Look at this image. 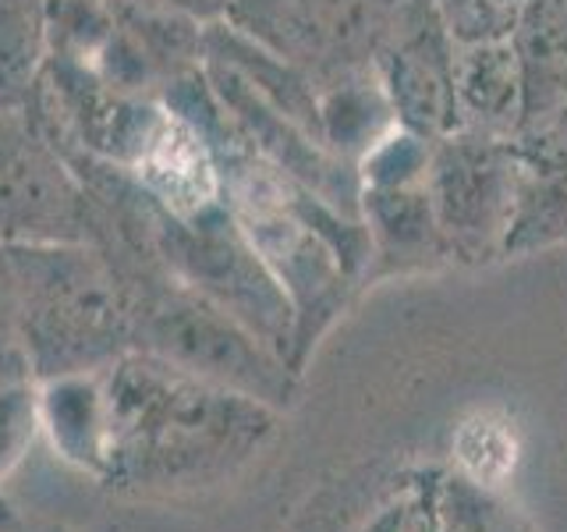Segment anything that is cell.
<instances>
[{"mask_svg":"<svg viewBox=\"0 0 567 532\" xmlns=\"http://www.w3.org/2000/svg\"><path fill=\"white\" fill-rule=\"evenodd\" d=\"M525 177L528 164L518 139L457 129L433 142L425 185L451 263L483 266L507 256Z\"/></svg>","mask_w":567,"mask_h":532,"instance_id":"5b68a950","label":"cell"},{"mask_svg":"<svg viewBox=\"0 0 567 532\" xmlns=\"http://www.w3.org/2000/svg\"><path fill=\"white\" fill-rule=\"evenodd\" d=\"M539 139H564V142H567V114L560 117V124H557L554 132H546V135H539Z\"/></svg>","mask_w":567,"mask_h":532,"instance_id":"d6986e66","label":"cell"},{"mask_svg":"<svg viewBox=\"0 0 567 532\" xmlns=\"http://www.w3.org/2000/svg\"><path fill=\"white\" fill-rule=\"evenodd\" d=\"M106 448L100 487L132 497H185L230 483L270 448L280 412L206 383L150 351L100 369Z\"/></svg>","mask_w":567,"mask_h":532,"instance_id":"6da1fadb","label":"cell"},{"mask_svg":"<svg viewBox=\"0 0 567 532\" xmlns=\"http://www.w3.org/2000/svg\"><path fill=\"white\" fill-rule=\"evenodd\" d=\"M454 61L457 40L436 0H404L372 58V71L401 129L430 142L461 129Z\"/></svg>","mask_w":567,"mask_h":532,"instance_id":"ba28073f","label":"cell"},{"mask_svg":"<svg viewBox=\"0 0 567 532\" xmlns=\"http://www.w3.org/2000/svg\"><path fill=\"white\" fill-rule=\"evenodd\" d=\"M440 532H532V525L496 493L475 490L454 472H443Z\"/></svg>","mask_w":567,"mask_h":532,"instance_id":"9a60e30c","label":"cell"},{"mask_svg":"<svg viewBox=\"0 0 567 532\" xmlns=\"http://www.w3.org/2000/svg\"><path fill=\"white\" fill-rule=\"evenodd\" d=\"M96 200L25 111L0 106V245H93Z\"/></svg>","mask_w":567,"mask_h":532,"instance_id":"8992f818","label":"cell"},{"mask_svg":"<svg viewBox=\"0 0 567 532\" xmlns=\"http://www.w3.org/2000/svg\"><path fill=\"white\" fill-rule=\"evenodd\" d=\"M40 383V422L43 437L64 466L79 469L93 483L103 472L106 448V405L100 372H71V377L35 380Z\"/></svg>","mask_w":567,"mask_h":532,"instance_id":"8fae6325","label":"cell"},{"mask_svg":"<svg viewBox=\"0 0 567 532\" xmlns=\"http://www.w3.org/2000/svg\"><path fill=\"white\" fill-rule=\"evenodd\" d=\"M522 458L518 426L507 412L478 408L465 416L451 433V472L475 490L501 493Z\"/></svg>","mask_w":567,"mask_h":532,"instance_id":"5bb4252c","label":"cell"},{"mask_svg":"<svg viewBox=\"0 0 567 532\" xmlns=\"http://www.w3.org/2000/svg\"><path fill=\"white\" fill-rule=\"evenodd\" d=\"M457 43L511 40L528 0H436Z\"/></svg>","mask_w":567,"mask_h":532,"instance_id":"e0dca14e","label":"cell"},{"mask_svg":"<svg viewBox=\"0 0 567 532\" xmlns=\"http://www.w3.org/2000/svg\"><path fill=\"white\" fill-rule=\"evenodd\" d=\"M153 242L174 280L238 316L295 366V309L252 242L245 238L227 200L188 217H174L153 203Z\"/></svg>","mask_w":567,"mask_h":532,"instance_id":"277c9868","label":"cell"},{"mask_svg":"<svg viewBox=\"0 0 567 532\" xmlns=\"http://www.w3.org/2000/svg\"><path fill=\"white\" fill-rule=\"evenodd\" d=\"M35 380L100 372L135 351V288L96 245L8 248Z\"/></svg>","mask_w":567,"mask_h":532,"instance_id":"7a4b0ae2","label":"cell"},{"mask_svg":"<svg viewBox=\"0 0 567 532\" xmlns=\"http://www.w3.org/2000/svg\"><path fill=\"white\" fill-rule=\"evenodd\" d=\"M528 177L511 231L507 256L567 245V142L564 139H518Z\"/></svg>","mask_w":567,"mask_h":532,"instance_id":"7c38bea8","label":"cell"},{"mask_svg":"<svg viewBox=\"0 0 567 532\" xmlns=\"http://www.w3.org/2000/svg\"><path fill=\"white\" fill-rule=\"evenodd\" d=\"M128 280L135 288V351H150L280 416L298 401L301 372L238 316L174 280L164 266L132 274Z\"/></svg>","mask_w":567,"mask_h":532,"instance_id":"3957f363","label":"cell"},{"mask_svg":"<svg viewBox=\"0 0 567 532\" xmlns=\"http://www.w3.org/2000/svg\"><path fill=\"white\" fill-rule=\"evenodd\" d=\"M0 532H18V529H14V519H11V514H8L4 508H0Z\"/></svg>","mask_w":567,"mask_h":532,"instance_id":"ffe728a7","label":"cell"},{"mask_svg":"<svg viewBox=\"0 0 567 532\" xmlns=\"http://www.w3.org/2000/svg\"><path fill=\"white\" fill-rule=\"evenodd\" d=\"M386 93L377 71H351L327 85H319V129H323L327 150L348 164L359 167V160L394 129Z\"/></svg>","mask_w":567,"mask_h":532,"instance_id":"4fadbf2b","label":"cell"},{"mask_svg":"<svg viewBox=\"0 0 567 532\" xmlns=\"http://www.w3.org/2000/svg\"><path fill=\"white\" fill-rule=\"evenodd\" d=\"M40 437V383L32 377L4 380L0 383V487L25 466Z\"/></svg>","mask_w":567,"mask_h":532,"instance_id":"2e32d148","label":"cell"},{"mask_svg":"<svg viewBox=\"0 0 567 532\" xmlns=\"http://www.w3.org/2000/svg\"><path fill=\"white\" fill-rule=\"evenodd\" d=\"M425 174L398 177V182H359V217L369 235V270L362 288L451 263L436 227Z\"/></svg>","mask_w":567,"mask_h":532,"instance_id":"9c48e42d","label":"cell"},{"mask_svg":"<svg viewBox=\"0 0 567 532\" xmlns=\"http://www.w3.org/2000/svg\"><path fill=\"white\" fill-rule=\"evenodd\" d=\"M404 0H235L224 18L316 85L372 68Z\"/></svg>","mask_w":567,"mask_h":532,"instance_id":"52a82bcc","label":"cell"},{"mask_svg":"<svg viewBox=\"0 0 567 532\" xmlns=\"http://www.w3.org/2000/svg\"><path fill=\"white\" fill-rule=\"evenodd\" d=\"M153 4L171 8L177 14H188L199 25H217V22H224V18L230 14L235 0H153Z\"/></svg>","mask_w":567,"mask_h":532,"instance_id":"ac0fdd59","label":"cell"},{"mask_svg":"<svg viewBox=\"0 0 567 532\" xmlns=\"http://www.w3.org/2000/svg\"><path fill=\"white\" fill-rule=\"evenodd\" d=\"M457 124L493 139H522L525 79L511 40L457 43L454 61Z\"/></svg>","mask_w":567,"mask_h":532,"instance_id":"30bf717a","label":"cell"}]
</instances>
